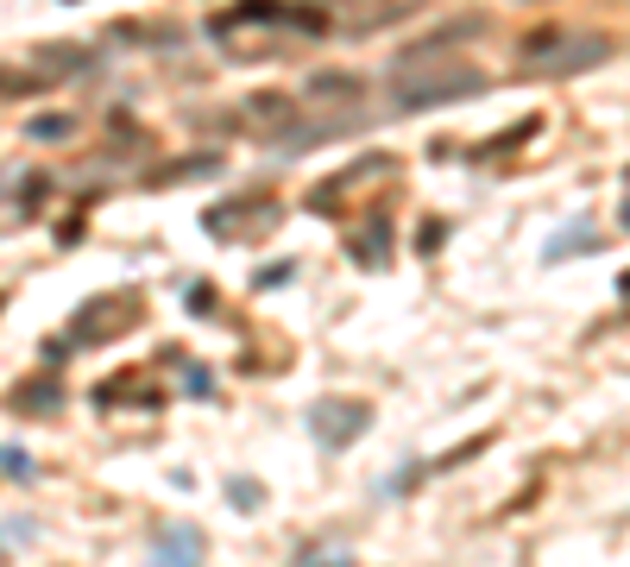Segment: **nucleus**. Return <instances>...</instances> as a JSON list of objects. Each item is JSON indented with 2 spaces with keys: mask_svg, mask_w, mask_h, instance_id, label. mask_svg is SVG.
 <instances>
[{
  "mask_svg": "<svg viewBox=\"0 0 630 567\" xmlns=\"http://www.w3.org/2000/svg\"><path fill=\"white\" fill-rule=\"evenodd\" d=\"M605 57H611L605 32H536V38H524V70H536V77H580Z\"/></svg>",
  "mask_w": 630,
  "mask_h": 567,
  "instance_id": "obj_2",
  "label": "nucleus"
},
{
  "mask_svg": "<svg viewBox=\"0 0 630 567\" xmlns=\"http://www.w3.org/2000/svg\"><path fill=\"white\" fill-rule=\"evenodd\" d=\"M233 127L252 139H297V102L290 95H252V102H240Z\"/></svg>",
  "mask_w": 630,
  "mask_h": 567,
  "instance_id": "obj_3",
  "label": "nucleus"
},
{
  "mask_svg": "<svg viewBox=\"0 0 630 567\" xmlns=\"http://www.w3.org/2000/svg\"><path fill=\"white\" fill-rule=\"evenodd\" d=\"M391 102L403 114H416V107H442V102H460V95H479L485 89V70H479L473 57L448 51V45H416V51H403L391 63Z\"/></svg>",
  "mask_w": 630,
  "mask_h": 567,
  "instance_id": "obj_1",
  "label": "nucleus"
},
{
  "mask_svg": "<svg viewBox=\"0 0 630 567\" xmlns=\"http://www.w3.org/2000/svg\"><path fill=\"white\" fill-rule=\"evenodd\" d=\"M366 423H373V416H366V404H347V397H322V404L309 410V429H316L328 448H347Z\"/></svg>",
  "mask_w": 630,
  "mask_h": 567,
  "instance_id": "obj_4",
  "label": "nucleus"
},
{
  "mask_svg": "<svg viewBox=\"0 0 630 567\" xmlns=\"http://www.w3.org/2000/svg\"><path fill=\"white\" fill-rule=\"evenodd\" d=\"M45 70H0V95H32V89H45Z\"/></svg>",
  "mask_w": 630,
  "mask_h": 567,
  "instance_id": "obj_5",
  "label": "nucleus"
}]
</instances>
